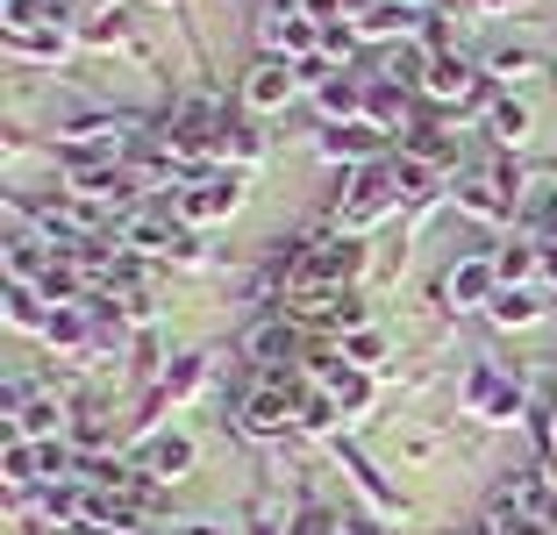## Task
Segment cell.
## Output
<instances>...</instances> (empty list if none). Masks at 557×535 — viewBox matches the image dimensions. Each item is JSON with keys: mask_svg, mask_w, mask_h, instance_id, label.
<instances>
[{"mask_svg": "<svg viewBox=\"0 0 557 535\" xmlns=\"http://www.w3.org/2000/svg\"><path fill=\"white\" fill-rule=\"evenodd\" d=\"M422 94L436 100V108H472V65H465V58H450V50H443V58H429V79H422Z\"/></svg>", "mask_w": 557, "mask_h": 535, "instance_id": "cell-11", "label": "cell"}, {"mask_svg": "<svg viewBox=\"0 0 557 535\" xmlns=\"http://www.w3.org/2000/svg\"><path fill=\"white\" fill-rule=\"evenodd\" d=\"M543 464H550V486H557V407L543 414Z\"/></svg>", "mask_w": 557, "mask_h": 535, "instance_id": "cell-27", "label": "cell"}, {"mask_svg": "<svg viewBox=\"0 0 557 535\" xmlns=\"http://www.w3.org/2000/svg\"><path fill=\"white\" fill-rule=\"evenodd\" d=\"M486 122H493V136H500V144H522V136H529V108H522V100H493Z\"/></svg>", "mask_w": 557, "mask_h": 535, "instance_id": "cell-20", "label": "cell"}, {"mask_svg": "<svg viewBox=\"0 0 557 535\" xmlns=\"http://www.w3.org/2000/svg\"><path fill=\"white\" fill-rule=\"evenodd\" d=\"M394 200H400V186H394V158H372V164H358V172H350L336 222H344V228H372V222H386V214H394Z\"/></svg>", "mask_w": 557, "mask_h": 535, "instance_id": "cell-4", "label": "cell"}, {"mask_svg": "<svg viewBox=\"0 0 557 535\" xmlns=\"http://www.w3.org/2000/svg\"><path fill=\"white\" fill-rule=\"evenodd\" d=\"M379 144H386V136H379L372 122H336V129H322V158H336V164H372Z\"/></svg>", "mask_w": 557, "mask_h": 535, "instance_id": "cell-12", "label": "cell"}, {"mask_svg": "<svg viewBox=\"0 0 557 535\" xmlns=\"http://www.w3.org/2000/svg\"><path fill=\"white\" fill-rule=\"evenodd\" d=\"M364 29H350V22H322V65H344L350 50H358Z\"/></svg>", "mask_w": 557, "mask_h": 535, "instance_id": "cell-22", "label": "cell"}, {"mask_svg": "<svg viewBox=\"0 0 557 535\" xmlns=\"http://www.w3.org/2000/svg\"><path fill=\"white\" fill-rule=\"evenodd\" d=\"M44 22V0H8V29H15V43Z\"/></svg>", "mask_w": 557, "mask_h": 535, "instance_id": "cell-25", "label": "cell"}, {"mask_svg": "<svg viewBox=\"0 0 557 535\" xmlns=\"http://www.w3.org/2000/svg\"><path fill=\"white\" fill-rule=\"evenodd\" d=\"M465 414H479V422H515V414H522V386H515V372L472 364V372H465Z\"/></svg>", "mask_w": 557, "mask_h": 535, "instance_id": "cell-7", "label": "cell"}, {"mask_svg": "<svg viewBox=\"0 0 557 535\" xmlns=\"http://www.w3.org/2000/svg\"><path fill=\"white\" fill-rule=\"evenodd\" d=\"M443 300H450V308H493V300H500V264L493 258H458Z\"/></svg>", "mask_w": 557, "mask_h": 535, "instance_id": "cell-10", "label": "cell"}, {"mask_svg": "<svg viewBox=\"0 0 557 535\" xmlns=\"http://www.w3.org/2000/svg\"><path fill=\"white\" fill-rule=\"evenodd\" d=\"M222 108H214V94H194L180 100V114L164 122V164L180 172V164H214L222 158Z\"/></svg>", "mask_w": 557, "mask_h": 535, "instance_id": "cell-1", "label": "cell"}, {"mask_svg": "<svg viewBox=\"0 0 557 535\" xmlns=\"http://www.w3.org/2000/svg\"><path fill=\"white\" fill-rule=\"evenodd\" d=\"M172 208H180V222H186V228L230 222V214L244 208V172H200V178H186Z\"/></svg>", "mask_w": 557, "mask_h": 535, "instance_id": "cell-6", "label": "cell"}, {"mask_svg": "<svg viewBox=\"0 0 557 535\" xmlns=\"http://www.w3.org/2000/svg\"><path fill=\"white\" fill-rule=\"evenodd\" d=\"M329 393H336V407H344V414H364V407H372V378H364V372H344Z\"/></svg>", "mask_w": 557, "mask_h": 535, "instance_id": "cell-23", "label": "cell"}, {"mask_svg": "<svg viewBox=\"0 0 557 535\" xmlns=\"http://www.w3.org/2000/svg\"><path fill=\"white\" fill-rule=\"evenodd\" d=\"M394 186H400L408 200H429V194L443 186V172H436V164H422V158H394Z\"/></svg>", "mask_w": 557, "mask_h": 535, "instance_id": "cell-19", "label": "cell"}, {"mask_svg": "<svg viewBox=\"0 0 557 535\" xmlns=\"http://www.w3.org/2000/svg\"><path fill=\"white\" fill-rule=\"evenodd\" d=\"M136 471H144L150 486H172V478H186V471H194V443L172 436V428H158V436L136 450Z\"/></svg>", "mask_w": 557, "mask_h": 535, "instance_id": "cell-9", "label": "cell"}, {"mask_svg": "<svg viewBox=\"0 0 557 535\" xmlns=\"http://www.w3.org/2000/svg\"><path fill=\"white\" fill-rule=\"evenodd\" d=\"M486 72H493V79H529V72H536V58H529V50H493Z\"/></svg>", "mask_w": 557, "mask_h": 535, "instance_id": "cell-24", "label": "cell"}, {"mask_svg": "<svg viewBox=\"0 0 557 535\" xmlns=\"http://www.w3.org/2000/svg\"><path fill=\"white\" fill-rule=\"evenodd\" d=\"M358 272V244L350 236H336V244H308L300 258H286V286H294V300H314V293H336L344 278Z\"/></svg>", "mask_w": 557, "mask_h": 535, "instance_id": "cell-3", "label": "cell"}, {"mask_svg": "<svg viewBox=\"0 0 557 535\" xmlns=\"http://www.w3.org/2000/svg\"><path fill=\"white\" fill-rule=\"evenodd\" d=\"M314 108H322L329 129H336V122H364V86L358 79H322L314 86Z\"/></svg>", "mask_w": 557, "mask_h": 535, "instance_id": "cell-15", "label": "cell"}, {"mask_svg": "<svg viewBox=\"0 0 557 535\" xmlns=\"http://www.w3.org/2000/svg\"><path fill=\"white\" fill-rule=\"evenodd\" d=\"M379 357H386V343H379V336H364V328H358V336H350V364H379Z\"/></svg>", "mask_w": 557, "mask_h": 535, "instance_id": "cell-26", "label": "cell"}, {"mask_svg": "<svg viewBox=\"0 0 557 535\" xmlns=\"http://www.w3.org/2000/svg\"><path fill=\"white\" fill-rule=\"evenodd\" d=\"M308 400H314V386H308L300 372H272V378L258 386V400L244 407V436L264 443V436H278V428H294L300 414H308Z\"/></svg>", "mask_w": 557, "mask_h": 535, "instance_id": "cell-2", "label": "cell"}, {"mask_svg": "<svg viewBox=\"0 0 557 535\" xmlns=\"http://www.w3.org/2000/svg\"><path fill=\"white\" fill-rule=\"evenodd\" d=\"M550 278H557V264H550Z\"/></svg>", "mask_w": 557, "mask_h": 535, "instance_id": "cell-30", "label": "cell"}, {"mask_svg": "<svg viewBox=\"0 0 557 535\" xmlns=\"http://www.w3.org/2000/svg\"><path fill=\"white\" fill-rule=\"evenodd\" d=\"M180 535H230V528H214V521H194V528H180Z\"/></svg>", "mask_w": 557, "mask_h": 535, "instance_id": "cell-28", "label": "cell"}, {"mask_svg": "<svg viewBox=\"0 0 557 535\" xmlns=\"http://www.w3.org/2000/svg\"><path fill=\"white\" fill-rule=\"evenodd\" d=\"M180 236H186V222H180V208H172V200H164V208L150 200V208H136L129 222H122V244H129V250H172Z\"/></svg>", "mask_w": 557, "mask_h": 535, "instance_id": "cell-8", "label": "cell"}, {"mask_svg": "<svg viewBox=\"0 0 557 535\" xmlns=\"http://www.w3.org/2000/svg\"><path fill=\"white\" fill-rule=\"evenodd\" d=\"M244 350H250V364L272 378V372H308V350H314V343H308V328H300L294 314H272V322H258L244 336Z\"/></svg>", "mask_w": 557, "mask_h": 535, "instance_id": "cell-5", "label": "cell"}, {"mask_svg": "<svg viewBox=\"0 0 557 535\" xmlns=\"http://www.w3.org/2000/svg\"><path fill=\"white\" fill-rule=\"evenodd\" d=\"M458 208L472 214V222H500V214H508V186H500L493 172H465L458 178Z\"/></svg>", "mask_w": 557, "mask_h": 535, "instance_id": "cell-13", "label": "cell"}, {"mask_svg": "<svg viewBox=\"0 0 557 535\" xmlns=\"http://www.w3.org/2000/svg\"><path fill=\"white\" fill-rule=\"evenodd\" d=\"M286 535H344V521L329 514L322 500H300V514H294V528H286Z\"/></svg>", "mask_w": 557, "mask_h": 535, "instance_id": "cell-21", "label": "cell"}, {"mask_svg": "<svg viewBox=\"0 0 557 535\" xmlns=\"http://www.w3.org/2000/svg\"><path fill=\"white\" fill-rule=\"evenodd\" d=\"M344 535H379V528H364V521H350V528H344Z\"/></svg>", "mask_w": 557, "mask_h": 535, "instance_id": "cell-29", "label": "cell"}, {"mask_svg": "<svg viewBox=\"0 0 557 535\" xmlns=\"http://www.w3.org/2000/svg\"><path fill=\"white\" fill-rule=\"evenodd\" d=\"M294 79H300V72L286 65V58H264V65L244 79V100H250V108H278V100L294 94Z\"/></svg>", "mask_w": 557, "mask_h": 535, "instance_id": "cell-14", "label": "cell"}, {"mask_svg": "<svg viewBox=\"0 0 557 535\" xmlns=\"http://www.w3.org/2000/svg\"><path fill=\"white\" fill-rule=\"evenodd\" d=\"M400 150H408V158H422V164H436V172H458V144H450L443 129H429V122H414V129L400 136Z\"/></svg>", "mask_w": 557, "mask_h": 535, "instance_id": "cell-16", "label": "cell"}, {"mask_svg": "<svg viewBox=\"0 0 557 535\" xmlns=\"http://www.w3.org/2000/svg\"><path fill=\"white\" fill-rule=\"evenodd\" d=\"M200 372H208L200 357H172V372H164V386L150 393V414H158V407H172V400H186V393H200Z\"/></svg>", "mask_w": 557, "mask_h": 535, "instance_id": "cell-18", "label": "cell"}, {"mask_svg": "<svg viewBox=\"0 0 557 535\" xmlns=\"http://www.w3.org/2000/svg\"><path fill=\"white\" fill-rule=\"evenodd\" d=\"M536 314H543L536 286H500V300H493V322L500 328H536Z\"/></svg>", "mask_w": 557, "mask_h": 535, "instance_id": "cell-17", "label": "cell"}]
</instances>
